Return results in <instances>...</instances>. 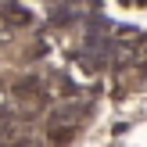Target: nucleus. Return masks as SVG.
<instances>
[{"mask_svg":"<svg viewBox=\"0 0 147 147\" xmlns=\"http://www.w3.org/2000/svg\"><path fill=\"white\" fill-rule=\"evenodd\" d=\"M4 11H7V18H11V22H22V25L29 22V11H25V7H18V4H7Z\"/></svg>","mask_w":147,"mask_h":147,"instance_id":"nucleus-1","label":"nucleus"}]
</instances>
